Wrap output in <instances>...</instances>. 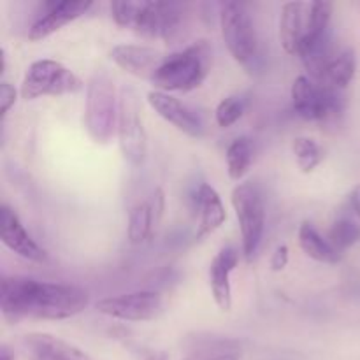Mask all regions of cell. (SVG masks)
Segmentation results:
<instances>
[{
	"label": "cell",
	"mask_w": 360,
	"mask_h": 360,
	"mask_svg": "<svg viewBox=\"0 0 360 360\" xmlns=\"http://www.w3.org/2000/svg\"><path fill=\"white\" fill-rule=\"evenodd\" d=\"M90 295L69 283L39 281L28 276H4L0 309L9 323L21 320H67L86 309Z\"/></svg>",
	"instance_id": "6da1fadb"
},
{
	"label": "cell",
	"mask_w": 360,
	"mask_h": 360,
	"mask_svg": "<svg viewBox=\"0 0 360 360\" xmlns=\"http://www.w3.org/2000/svg\"><path fill=\"white\" fill-rule=\"evenodd\" d=\"M211 67V49L207 41L193 42L181 51L165 55L164 62L150 79L158 91H192L207 77Z\"/></svg>",
	"instance_id": "7a4b0ae2"
},
{
	"label": "cell",
	"mask_w": 360,
	"mask_h": 360,
	"mask_svg": "<svg viewBox=\"0 0 360 360\" xmlns=\"http://www.w3.org/2000/svg\"><path fill=\"white\" fill-rule=\"evenodd\" d=\"M221 37L232 58L250 74L260 69V48L255 25L246 7L239 2H225L220 9Z\"/></svg>",
	"instance_id": "3957f363"
},
{
	"label": "cell",
	"mask_w": 360,
	"mask_h": 360,
	"mask_svg": "<svg viewBox=\"0 0 360 360\" xmlns=\"http://www.w3.org/2000/svg\"><path fill=\"white\" fill-rule=\"evenodd\" d=\"M120 97H116L115 81L105 72H95L86 84L84 127L88 136L98 144H108L118 127Z\"/></svg>",
	"instance_id": "277c9868"
},
{
	"label": "cell",
	"mask_w": 360,
	"mask_h": 360,
	"mask_svg": "<svg viewBox=\"0 0 360 360\" xmlns=\"http://www.w3.org/2000/svg\"><path fill=\"white\" fill-rule=\"evenodd\" d=\"M84 88L81 77H77L69 67L56 60H37L28 67L21 83V97L34 101L39 97H60V95L79 94Z\"/></svg>",
	"instance_id": "5b68a950"
},
{
	"label": "cell",
	"mask_w": 360,
	"mask_h": 360,
	"mask_svg": "<svg viewBox=\"0 0 360 360\" xmlns=\"http://www.w3.org/2000/svg\"><path fill=\"white\" fill-rule=\"evenodd\" d=\"M231 200L239 221L243 253L250 260L259 250L266 227V206L262 193L252 181H245L232 190Z\"/></svg>",
	"instance_id": "8992f818"
},
{
	"label": "cell",
	"mask_w": 360,
	"mask_h": 360,
	"mask_svg": "<svg viewBox=\"0 0 360 360\" xmlns=\"http://www.w3.org/2000/svg\"><path fill=\"white\" fill-rule=\"evenodd\" d=\"M118 105V134L120 150L130 165H141L146 158L148 136L141 118V102L137 91L132 86L120 90Z\"/></svg>",
	"instance_id": "52a82bcc"
},
{
	"label": "cell",
	"mask_w": 360,
	"mask_h": 360,
	"mask_svg": "<svg viewBox=\"0 0 360 360\" xmlns=\"http://www.w3.org/2000/svg\"><path fill=\"white\" fill-rule=\"evenodd\" d=\"M336 88L315 84L309 77L299 76L292 84V105L301 118L322 122L338 115L343 108Z\"/></svg>",
	"instance_id": "ba28073f"
},
{
	"label": "cell",
	"mask_w": 360,
	"mask_h": 360,
	"mask_svg": "<svg viewBox=\"0 0 360 360\" xmlns=\"http://www.w3.org/2000/svg\"><path fill=\"white\" fill-rule=\"evenodd\" d=\"M98 313L125 322H150L160 315L162 297L151 290L130 292V294L104 297L95 304Z\"/></svg>",
	"instance_id": "9c48e42d"
},
{
	"label": "cell",
	"mask_w": 360,
	"mask_h": 360,
	"mask_svg": "<svg viewBox=\"0 0 360 360\" xmlns=\"http://www.w3.org/2000/svg\"><path fill=\"white\" fill-rule=\"evenodd\" d=\"M181 25V6L174 2L141 0L134 18L132 30L144 39L169 41Z\"/></svg>",
	"instance_id": "30bf717a"
},
{
	"label": "cell",
	"mask_w": 360,
	"mask_h": 360,
	"mask_svg": "<svg viewBox=\"0 0 360 360\" xmlns=\"http://www.w3.org/2000/svg\"><path fill=\"white\" fill-rule=\"evenodd\" d=\"M0 238L4 245L21 259L39 264L48 259L44 250L32 239L18 214L7 204L0 207Z\"/></svg>",
	"instance_id": "8fae6325"
},
{
	"label": "cell",
	"mask_w": 360,
	"mask_h": 360,
	"mask_svg": "<svg viewBox=\"0 0 360 360\" xmlns=\"http://www.w3.org/2000/svg\"><path fill=\"white\" fill-rule=\"evenodd\" d=\"M94 6L91 0H63L49 6V9L35 21L28 30V39L34 42L49 37L55 32L62 30L65 25L72 23L77 18L86 14Z\"/></svg>",
	"instance_id": "7c38bea8"
},
{
	"label": "cell",
	"mask_w": 360,
	"mask_h": 360,
	"mask_svg": "<svg viewBox=\"0 0 360 360\" xmlns=\"http://www.w3.org/2000/svg\"><path fill=\"white\" fill-rule=\"evenodd\" d=\"M21 345L28 360H91L86 352L53 334H25Z\"/></svg>",
	"instance_id": "4fadbf2b"
},
{
	"label": "cell",
	"mask_w": 360,
	"mask_h": 360,
	"mask_svg": "<svg viewBox=\"0 0 360 360\" xmlns=\"http://www.w3.org/2000/svg\"><path fill=\"white\" fill-rule=\"evenodd\" d=\"M146 97L151 108L155 109V112H158V116H162L165 122L174 125L176 129L181 130L183 134L190 137L202 136V123H200L199 116L192 109L186 108L179 98L158 90L148 91Z\"/></svg>",
	"instance_id": "5bb4252c"
},
{
	"label": "cell",
	"mask_w": 360,
	"mask_h": 360,
	"mask_svg": "<svg viewBox=\"0 0 360 360\" xmlns=\"http://www.w3.org/2000/svg\"><path fill=\"white\" fill-rule=\"evenodd\" d=\"M109 56L120 69L148 81L153 77L165 58V55L155 48L139 44H118L111 49Z\"/></svg>",
	"instance_id": "9a60e30c"
},
{
	"label": "cell",
	"mask_w": 360,
	"mask_h": 360,
	"mask_svg": "<svg viewBox=\"0 0 360 360\" xmlns=\"http://www.w3.org/2000/svg\"><path fill=\"white\" fill-rule=\"evenodd\" d=\"M239 253L238 250L227 246L217 253L210 266V285L213 292V299L221 311H231L232 308V287L231 274L238 267Z\"/></svg>",
	"instance_id": "2e32d148"
},
{
	"label": "cell",
	"mask_w": 360,
	"mask_h": 360,
	"mask_svg": "<svg viewBox=\"0 0 360 360\" xmlns=\"http://www.w3.org/2000/svg\"><path fill=\"white\" fill-rule=\"evenodd\" d=\"M308 6L302 2H287L280 14V41L285 53L299 55L306 28H308Z\"/></svg>",
	"instance_id": "e0dca14e"
},
{
	"label": "cell",
	"mask_w": 360,
	"mask_h": 360,
	"mask_svg": "<svg viewBox=\"0 0 360 360\" xmlns=\"http://www.w3.org/2000/svg\"><path fill=\"white\" fill-rule=\"evenodd\" d=\"M197 207H199L200 220L195 232V239H202L204 236L213 234L227 220V213H225L220 195L207 183H202L197 190Z\"/></svg>",
	"instance_id": "ac0fdd59"
},
{
	"label": "cell",
	"mask_w": 360,
	"mask_h": 360,
	"mask_svg": "<svg viewBox=\"0 0 360 360\" xmlns=\"http://www.w3.org/2000/svg\"><path fill=\"white\" fill-rule=\"evenodd\" d=\"M299 245L302 252L309 259L316 260L322 264H338L341 260V253L330 245V241L323 239L320 232L313 227L309 221H302L299 227Z\"/></svg>",
	"instance_id": "d6986e66"
},
{
	"label": "cell",
	"mask_w": 360,
	"mask_h": 360,
	"mask_svg": "<svg viewBox=\"0 0 360 360\" xmlns=\"http://www.w3.org/2000/svg\"><path fill=\"white\" fill-rule=\"evenodd\" d=\"M355 69H357V62H355L354 49H341V51L334 53L330 62L327 63L326 72L319 84L345 90L355 77Z\"/></svg>",
	"instance_id": "ffe728a7"
},
{
	"label": "cell",
	"mask_w": 360,
	"mask_h": 360,
	"mask_svg": "<svg viewBox=\"0 0 360 360\" xmlns=\"http://www.w3.org/2000/svg\"><path fill=\"white\" fill-rule=\"evenodd\" d=\"M334 6L330 2H311L308 6V28H306L304 41H302L301 49L306 46L316 44L323 37L329 35L330 18H333ZM299 49V51H301Z\"/></svg>",
	"instance_id": "44dd1931"
},
{
	"label": "cell",
	"mask_w": 360,
	"mask_h": 360,
	"mask_svg": "<svg viewBox=\"0 0 360 360\" xmlns=\"http://www.w3.org/2000/svg\"><path fill=\"white\" fill-rule=\"evenodd\" d=\"M253 158V144L248 137H238L227 148V171L231 179L241 181Z\"/></svg>",
	"instance_id": "7402d4cb"
},
{
	"label": "cell",
	"mask_w": 360,
	"mask_h": 360,
	"mask_svg": "<svg viewBox=\"0 0 360 360\" xmlns=\"http://www.w3.org/2000/svg\"><path fill=\"white\" fill-rule=\"evenodd\" d=\"M153 217H151L150 202H139L132 207L129 214V229L127 236L132 245H143L153 234Z\"/></svg>",
	"instance_id": "603a6c76"
},
{
	"label": "cell",
	"mask_w": 360,
	"mask_h": 360,
	"mask_svg": "<svg viewBox=\"0 0 360 360\" xmlns=\"http://www.w3.org/2000/svg\"><path fill=\"white\" fill-rule=\"evenodd\" d=\"M292 150H294L295 160H297L299 169L304 174L315 171L320 165V162L323 160L322 148L316 144V141L309 139V137H297L292 144Z\"/></svg>",
	"instance_id": "cb8c5ba5"
},
{
	"label": "cell",
	"mask_w": 360,
	"mask_h": 360,
	"mask_svg": "<svg viewBox=\"0 0 360 360\" xmlns=\"http://www.w3.org/2000/svg\"><path fill=\"white\" fill-rule=\"evenodd\" d=\"M329 239L330 245L341 253L360 241V227L348 218H341V220L334 221Z\"/></svg>",
	"instance_id": "d4e9b609"
},
{
	"label": "cell",
	"mask_w": 360,
	"mask_h": 360,
	"mask_svg": "<svg viewBox=\"0 0 360 360\" xmlns=\"http://www.w3.org/2000/svg\"><path fill=\"white\" fill-rule=\"evenodd\" d=\"M243 112H245V101H243L239 95H231V97H225L224 101L218 104L214 118H217L218 127L229 129V127H232L239 118H241Z\"/></svg>",
	"instance_id": "484cf974"
},
{
	"label": "cell",
	"mask_w": 360,
	"mask_h": 360,
	"mask_svg": "<svg viewBox=\"0 0 360 360\" xmlns=\"http://www.w3.org/2000/svg\"><path fill=\"white\" fill-rule=\"evenodd\" d=\"M137 7H139V2H132V0H115V2H111V14L115 23L122 28L132 27Z\"/></svg>",
	"instance_id": "4316f807"
},
{
	"label": "cell",
	"mask_w": 360,
	"mask_h": 360,
	"mask_svg": "<svg viewBox=\"0 0 360 360\" xmlns=\"http://www.w3.org/2000/svg\"><path fill=\"white\" fill-rule=\"evenodd\" d=\"M148 202H150V207H151V217H153V225H155V229H157L158 224H160L162 217H164V210H165L164 190H162V188L155 190L153 195H151V199L148 200Z\"/></svg>",
	"instance_id": "83f0119b"
},
{
	"label": "cell",
	"mask_w": 360,
	"mask_h": 360,
	"mask_svg": "<svg viewBox=\"0 0 360 360\" xmlns=\"http://www.w3.org/2000/svg\"><path fill=\"white\" fill-rule=\"evenodd\" d=\"M14 102H16V90H14L13 84H9L7 81H2L0 83V109H2V118L9 112Z\"/></svg>",
	"instance_id": "f1b7e54d"
},
{
	"label": "cell",
	"mask_w": 360,
	"mask_h": 360,
	"mask_svg": "<svg viewBox=\"0 0 360 360\" xmlns=\"http://www.w3.org/2000/svg\"><path fill=\"white\" fill-rule=\"evenodd\" d=\"M287 264H288V246L280 245L276 250H274L273 257H271V269H273L274 273H280V271H283L285 267H287Z\"/></svg>",
	"instance_id": "f546056e"
},
{
	"label": "cell",
	"mask_w": 360,
	"mask_h": 360,
	"mask_svg": "<svg viewBox=\"0 0 360 360\" xmlns=\"http://www.w3.org/2000/svg\"><path fill=\"white\" fill-rule=\"evenodd\" d=\"M350 202H352V207H354L355 214L360 218V185L354 186V190H352Z\"/></svg>",
	"instance_id": "4dcf8cb0"
},
{
	"label": "cell",
	"mask_w": 360,
	"mask_h": 360,
	"mask_svg": "<svg viewBox=\"0 0 360 360\" xmlns=\"http://www.w3.org/2000/svg\"><path fill=\"white\" fill-rule=\"evenodd\" d=\"M0 360H14L13 352H11L6 345H2V348H0Z\"/></svg>",
	"instance_id": "1f68e13d"
},
{
	"label": "cell",
	"mask_w": 360,
	"mask_h": 360,
	"mask_svg": "<svg viewBox=\"0 0 360 360\" xmlns=\"http://www.w3.org/2000/svg\"><path fill=\"white\" fill-rule=\"evenodd\" d=\"M207 360H239V355L238 354H220V355H214V357H211Z\"/></svg>",
	"instance_id": "d6a6232c"
},
{
	"label": "cell",
	"mask_w": 360,
	"mask_h": 360,
	"mask_svg": "<svg viewBox=\"0 0 360 360\" xmlns=\"http://www.w3.org/2000/svg\"><path fill=\"white\" fill-rule=\"evenodd\" d=\"M146 360H167V355L165 354H155L151 357H148Z\"/></svg>",
	"instance_id": "836d02e7"
}]
</instances>
